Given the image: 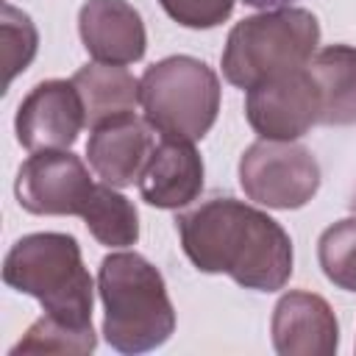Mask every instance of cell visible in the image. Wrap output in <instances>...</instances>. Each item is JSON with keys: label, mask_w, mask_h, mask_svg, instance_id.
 <instances>
[{"label": "cell", "mask_w": 356, "mask_h": 356, "mask_svg": "<svg viewBox=\"0 0 356 356\" xmlns=\"http://www.w3.org/2000/svg\"><path fill=\"white\" fill-rule=\"evenodd\" d=\"M239 186L267 209H300L320 189V164L298 142L259 139L239 159Z\"/></svg>", "instance_id": "6"}, {"label": "cell", "mask_w": 356, "mask_h": 356, "mask_svg": "<svg viewBox=\"0 0 356 356\" xmlns=\"http://www.w3.org/2000/svg\"><path fill=\"white\" fill-rule=\"evenodd\" d=\"M181 248L200 273H225L239 286L275 292L292 275V239L278 220L236 197H211L178 214Z\"/></svg>", "instance_id": "1"}, {"label": "cell", "mask_w": 356, "mask_h": 356, "mask_svg": "<svg viewBox=\"0 0 356 356\" xmlns=\"http://www.w3.org/2000/svg\"><path fill=\"white\" fill-rule=\"evenodd\" d=\"M81 95L86 125L97 128L108 120L134 114L139 103V81L122 64H86L70 78Z\"/></svg>", "instance_id": "15"}, {"label": "cell", "mask_w": 356, "mask_h": 356, "mask_svg": "<svg viewBox=\"0 0 356 356\" xmlns=\"http://www.w3.org/2000/svg\"><path fill=\"white\" fill-rule=\"evenodd\" d=\"M103 300V337L120 353H145L164 345L175 331V309L164 275L145 256L108 253L97 270Z\"/></svg>", "instance_id": "2"}, {"label": "cell", "mask_w": 356, "mask_h": 356, "mask_svg": "<svg viewBox=\"0 0 356 356\" xmlns=\"http://www.w3.org/2000/svg\"><path fill=\"white\" fill-rule=\"evenodd\" d=\"M78 33L100 64H134L147 50L142 14L128 0H86L78 11Z\"/></svg>", "instance_id": "12"}, {"label": "cell", "mask_w": 356, "mask_h": 356, "mask_svg": "<svg viewBox=\"0 0 356 356\" xmlns=\"http://www.w3.org/2000/svg\"><path fill=\"white\" fill-rule=\"evenodd\" d=\"M170 19H175L184 28L206 31L225 22L234 11L236 0H159Z\"/></svg>", "instance_id": "20"}, {"label": "cell", "mask_w": 356, "mask_h": 356, "mask_svg": "<svg viewBox=\"0 0 356 356\" xmlns=\"http://www.w3.org/2000/svg\"><path fill=\"white\" fill-rule=\"evenodd\" d=\"M139 103L161 139L200 142L220 111V78L195 56H167L139 78Z\"/></svg>", "instance_id": "5"}, {"label": "cell", "mask_w": 356, "mask_h": 356, "mask_svg": "<svg viewBox=\"0 0 356 356\" xmlns=\"http://www.w3.org/2000/svg\"><path fill=\"white\" fill-rule=\"evenodd\" d=\"M245 117L261 139H300L320 122V95L309 67L250 86Z\"/></svg>", "instance_id": "8"}, {"label": "cell", "mask_w": 356, "mask_h": 356, "mask_svg": "<svg viewBox=\"0 0 356 356\" xmlns=\"http://www.w3.org/2000/svg\"><path fill=\"white\" fill-rule=\"evenodd\" d=\"M317 259L331 284L356 292V217H345L320 234Z\"/></svg>", "instance_id": "18"}, {"label": "cell", "mask_w": 356, "mask_h": 356, "mask_svg": "<svg viewBox=\"0 0 356 356\" xmlns=\"http://www.w3.org/2000/svg\"><path fill=\"white\" fill-rule=\"evenodd\" d=\"M306 67L320 95V122L356 125V47L328 44Z\"/></svg>", "instance_id": "14"}, {"label": "cell", "mask_w": 356, "mask_h": 356, "mask_svg": "<svg viewBox=\"0 0 356 356\" xmlns=\"http://www.w3.org/2000/svg\"><path fill=\"white\" fill-rule=\"evenodd\" d=\"M89 234L106 248H128L139 239L136 206L108 184H97V192L81 217Z\"/></svg>", "instance_id": "16"}, {"label": "cell", "mask_w": 356, "mask_h": 356, "mask_svg": "<svg viewBox=\"0 0 356 356\" xmlns=\"http://www.w3.org/2000/svg\"><path fill=\"white\" fill-rule=\"evenodd\" d=\"M320 44V22L298 6L264 8L236 22L225 39L222 75L239 89L295 72L312 61Z\"/></svg>", "instance_id": "4"}, {"label": "cell", "mask_w": 356, "mask_h": 356, "mask_svg": "<svg viewBox=\"0 0 356 356\" xmlns=\"http://www.w3.org/2000/svg\"><path fill=\"white\" fill-rule=\"evenodd\" d=\"M86 125L83 103L72 81L50 78L36 83L19 103L14 117L17 142L31 150H70Z\"/></svg>", "instance_id": "9"}, {"label": "cell", "mask_w": 356, "mask_h": 356, "mask_svg": "<svg viewBox=\"0 0 356 356\" xmlns=\"http://www.w3.org/2000/svg\"><path fill=\"white\" fill-rule=\"evenodd\" d=\"M14 192L19 206L31 214L83 217L97 192V184L75 153L42 150L22 161V167L17 170Z\"/></svg>", "instance_id": "7"}, {"label": "cell", "mask_w": 356, "mask_h": 356, "mask_svg": "<svg viewBox=\"0 0 356 356\" xmlns=\"http://www.w3.org/2000/svg\"><path fill=\"white\" fill-rule=\"evenodd\" d=\"M97 345L95 328L92 325H72L64 323L58 317L42 314L28 331L25 337L11 348V356L19 353H92Z\"/></svg>", "instance_id": "17"}, {"label": "cell", "mask_w": 356, "mask_h": 356, "mask_svg": "<svg viewBox=\"0 0 356 356\" xmlns=\"http://www.w3.org/2000/svg\"><path fill=\"white\" fill-rule=\"evenodd\" d=\"M153 147L156 139L150 122L139 120L136 114H125L92 128L86 142V159L103 184L122 189L139 181Z\"/></svg>", "instance_id": "11"}, {"label": "cell", "mask_w": 356, "mask_h": 356, "mask_svg": "<svg viewBox=\"0 0 356 356\" xmlns=\"http://www.w3.org/2000/svg\"><path fill=\"white\" fill-rule=\"evenodd\" d=\"M3 281L36 298L44 314L72 325H92L95 286L75 236L42 231L17 239L3 261Z\"/></svg>", "instance_id": "3"}, {"label": "cell", "mask_w": 356, "mask_h": 356, "mask_svg": "<svg viewBox=\"0 0 356 356\" xmlns=\"http://www.w3.org/2000/svg\"><path fill=\"white\" fill-rule=\"evenodd\" d=\"M273 348L281 356H334L339 323L325 298L292 289L278 298L270 320Z\"/></svg>", "instance_id": "10"}, {"label": "cell", "mask_w": 356, "mask_h": 356, "mask_svg": "<svg viewBox=\"0 0 356 356\" xmlns=\"http://www.w3.org/2000/svg\"><path fill=\"white\" fill-rule=\"evenodd\" d=\"M136 184L142 200L156 209L189 206L203 189V159L195 150V142H181V139L156 142Z\"/></svg>", "instance_id": "13"}, {"label": "cell", "mask_w": 356, "mask_h": 356, "mask_svg": "<svg viewBox=\"0 0 356 356\" xmlns=\"http://www.w3.org/2000/svg\"><path fill=\"white\" fill-rule=\"evenodd\" d=\"M245 3L253 8H281V6H289L292 0H245Z\"/></svg>", "instance_id": "21"}, {"label": "cell", "mask_w": 356, "mask_h": 356, "mask_svg": "<svg viewBox=\"0 0 356 356\" xmlns=\"http://www.w3.org/2000/svg\"><path fill=\"white\" fill-rule=\"evenodd\" d=\"M0 36H3V67H6L3 86H8L33 61L39 47V33L25 11L6 3L0 14Z\"/></svg>", "instance_id": "19"}]
</instances>
